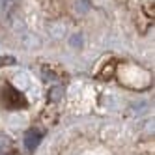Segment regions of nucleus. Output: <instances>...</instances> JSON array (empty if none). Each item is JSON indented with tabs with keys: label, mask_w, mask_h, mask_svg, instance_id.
<instances>
[{
	"label": "nucleus",
	"mask_w": 155,
	"mask_h": 155,
	"mask_svg": "<svg viewBox=\"0 0 155 155\" xmlns=\"http://www.w3.org/2000/svg\"><path fill=\"white\" fill-rule=\"evenodd\" d=\"M62 95H64L62 88H60V86H52L51 90H49L47 99H49V103H51V105H56L58 101H62Z\"/></svg>",
	"instance_id": "20e7f679"
},
{
	"label": "nucleus",
	"mask_w": 155,
	"mask_h": 155,
	"mask_svg": "<svg viewBox=\"0 0 155 155\" xmlns=\"http://www.w3.org/2000/svg\"><path fill=\"white\" fill-rule=\"evenodd\" d=\"M41 140H43V133L39 129H30L26 135H25V146H26L28 151H34L39 146Z\"/></svg>",
	"instance_id": "f257e3e1"
},
{
	"label": "nucleus",
	"mask_w": 155,
	"mask_h": 155,
	"mask_svg": "<svg viewBox=\"0 0 155 155\" xmlns=\"http://www.w3.org/2000/svg\"><path fill=\"white\" fill-rule=\"evenodd\" d=\"M13 64H15L13 56H0V68H4V65H13Z\"/></svg>",
	"instance_id": "0eeeda50"
},
{
	"label": "nucleus",
	"mask_w": 155,
	"mask_h": 155,
	"mask_svg": "<svg viewBox=\"0 0 155 155\" xmlns=\"http://www.w3.org/2000/svg\"><path fill=\"white\" fill-rule=\"evenodd\" d=\"M69 43H71V47H75V49H81V47H82V34H81V32H79V34H75V36H71Z\"/></svg>",
	"instance_id": "423d86ee"
},
{
	"label": "nucleus",
	"mask_w": 155,
	"mask_h": 155,
	"mask_svg": "<svg viewBox=\"0 0 155 155\" xmlns=\"http://www.w3.org/2000/svg\"><path fill=\"white\" fill-rule=\"evenodd\" d=\"M12 150V140H9L6 135H0V151H9Z\"/></svg>",
	"instance_id": "39448f33"
},
{
	"label": "nucleus",
	"mask_w": 155,
	"mask_h": 155,
	"mask_svg": "<svg viewBox=\"0 0 155 155\" xmlns=\"http://www.w3.org/2000/svg\"><path fill=\"white\" fill-rule=\"evenodd\" d=\"M17 13V0H0V15L12 19Z\"/></svg>",
	"instance_id": "f03ea898"
},
{
	"label": "nucleus",
	"mask_w": 155,
	"mask_h": 155,
	"mask_svg": "<svg viewBox=\"0 0 155 155\" xmlns=\"http://www.w3.org/2000/svg\"><path fill=\"white\" fill-rule=\"evenodd\" d=\"M43 124L45 125H54L56 124V118H58V110L54 108V107H47V110L43 112Z\"/></svg>",
	"instance_id": "7ed1b4c3"
}]
</instances>
